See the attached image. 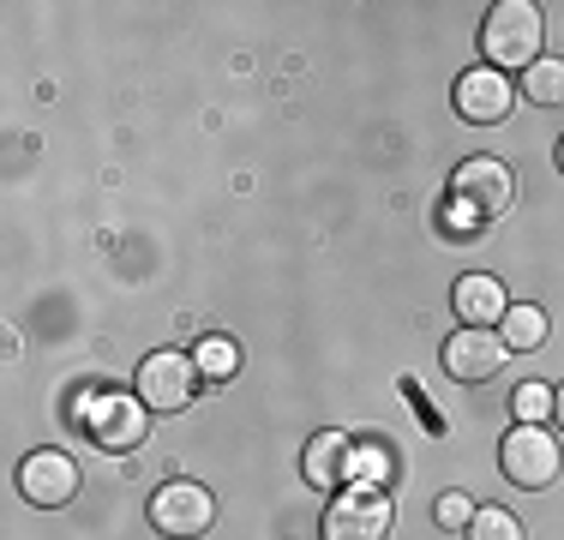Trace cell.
Wrapping results in <instances>:
<instances>
[{"label": "cell", "mask_w": 564, "mask_h": 540, "mask_svg": "<svg viewBox=\"0 0 564 540\" xmlns=\"http://www.w3.org/2000/svg\"><path fill=\"white\" fill-rule=\"evenodd\" d=\"M193 360H198V372H205V378H217V385H223V378L240 372V343H235V336H205V343L193 348Z\"/></svg>", "instance_id": "cell-15"}, {"label": "cell", "mask_w": 564, "mask_h": 540, "mask_svg": "<svg viewBox=\"0 0 564 540\" xmlns=\"http://www.w3.org/2000/svg\"><path fill=\"white\" fill-rule=\"evenodd\" d=\"M198 378H205V372H198L193 355H181V348H156V355L139 360V378H132V390H139L144 409L181 414L186 402L198 397Z\"/></svg>", "instance_id": "cell-4"}, {"label": "cell", "mask_w": 564, "mask_h": 540, "mask_svg": "<svg viewBox=\"0 0 564 540\" xmlns=\"http://www.w3.org/2000/svg\"><path fill=\"white\" fill-rule=\"evenodd\" d=\"M510 402H517V421L522 426H546V421H553V385H534V378H529V385H517V397H510Z\"/></svg>", "instance_id": "cell-18"}, {"label": "cell", "mask_w": 564, "mask_h": 540, "mask_svg": "<svg viewBox=\"0 0 564 540\" xmlns=\"http://www.w3.org/2000/svg\"><path fill=\"white\" fill-rule=\"evenodd\" d=\"M210 522H217V498H210L198 480H163L151 493V529L156 534L198 540V534H210Z\"/></svg>", "instance_id": "cell-5"}, {"label": "cell", "mask_w": 564, "mask_h": 540, "mask_svg": "<svg viewBox=\"0 0 564 540\" xmlns=\"http://www.w3.org/2000/svg\"><path fill=\"white\" fill-rule=\"evenodd\" d=\"M475 510H480V505H475L468 493H438V498H433V522H438L445 534H468Z\"/></svg>", "instance_id": "cell-17"}, {"label": "cell", "mask_w": 564, "mask_h": 540, "mask_svg": "<svg viewBox=\"0 0 564 540\" xmlns=\"http://www.w3.org/2000/svg\"><path fill=\"white\" fill-rule=\"evenodd\" d=\"M499 343L517 348V355H534V348L546 343V313H541V306H529V301H510V313L499 324Z\"/></svg>", "instance_id": "cell-13"}, {"label": "cell", "mask_w": 564, "mask_h": 540, "mask_svg": "<svg viewBox=\"0 0 564 540\" xmlns=\"http://www.w3.org/2000/svg\"><path fill=\"white\" fill-rule=\"evenodd\" d=\"M505 360H510V348L499 343V331H475V324H463V331L445 343V372L456 378V385H487Z\"/></svg>", "instance_id": "cell-7"}, {"label": "cell", "mask_w": 564, "mask_h": 540, "mask_svg": "<svg viewBox=\"0 0 564 540\" xmlns=\"http://www.w3.org/2000/svg\"><path fill=\"white\" fill-rule=\"evenodd\" d=\"M355 439H343V432H313L301 451V475L318 486V493H343L348 475H355Z\"/></svg>", "instance_id": "cell-11"}, {"label": "cell", "mask_w": 564, "mask_h": 540, "mask_svg": "<svg viewBox=\"0 0 564 540\" xmlns=\"http://www.w3.org/2000/svg\"><path fill=\"white\" fill-rule=\"evenodd\" d=\"M522 97L541 108H564V61H534L522 73Z\"/></svg>", "instance_id": "cell-14"}, {"label": "cell", "mask_w": 564, "mask_h": 540, "mask_svg": "<svg viewBox=\"0 0 564 540\" xmlns=\"http://www.w3.org/2000/svg\"><path fill=\"white\" fill-rule=\"evenodd\" d=\"M19 493L31 498V505L55 510V505H66V498L78 493V463L66 451H31L19 463Z\"/></svg>", "instance_id": "cell-8"}, {"label": "cell", "mask_w": 564, "mask_h": 540, "mask_svg": "<svg viewBox=\"0 0 564 540\" xmlns=\"http://www.w3.org/2000/svg\"><path fill=\"white\" fill-rule=\"evenodd\" d=\"M78 421H85V432L102 451H132V444H144V402H132V397H97Z\"/></svg>", "instance_id": "cell-9"}, {"label": "cell", "mask_w": 564, "mask_h": 540, "mask_svg": "<svg viewBox=\"0 0 564 540\" xmlns=\"http://www.w3.org/2000/svg\"><path fill=\"white\" fill-rule=\"evenodd\" d=\"M391 522H397L391 493H384L379 480H367V486H343V493L330 498L318 534L325 540H391Z\"/></svg>", "instance_id": "cell-3"}, {"label": "cell", "mask_w": 564, "mask_h": 540, "mask_svg": "<svg viewBox=\"0 0 564 540\" xmlns=\"http://www.w3.org/2000/svg\"><path fill=\"white\" fill-rule=\"evenodd\" d=\"M451 198L487 223V216L517 205V169H510L505 156H468L463 169L451 174Z\"/></svg>", "instance_id": "cell-6"}, {"label": "cell", "mask_w": 564, "mask_h": 540, "mask_svg": "<svg viewBox=\"0 0 564 540\" xmlns=\"http://www.w3.org/2000/svg\"><path fill=\"white\" fill-rule=\"evenodd\" d=\"M553 421H558V426H564V385H558V390H553Z\"/></svg>", "instance_id": "cell-19"}, {"label": "cell", "mask_w": 564, "mask_h": 540, "mask_svg": "<svg viewBox=\"0 0 564 540\" xmlns=\"http://www.w3.org/2000/svg\"><path fill=\"white\" fill-rule=\"evenodd\" d=\"M553 162H558V174H564V139H558V156H553Z\"/></svg>", "instance_id": "cell-20"}, {"label": "cell", "mask_w": 564, "mask_h": 540, "mask_svg": "<svg viewBox=\"0 0 564 540\" xmlns=\"http://www.w3.org/2000/svg\"><path fill=\"white\" fill-rule=\"evenodd\" d=\"M510 102H517V90H510V78L492 73V66H468V73L456 78V115L475 120V127H492V120H505Z\"/></svg>", "instance_id": "cell-10"}, {"label": "cell", "mask_w": 564, "mask_h": 540, "mask_svg": "<svg viewBox=\"0 0 564 540\" xmlns=\"http://www.w3.org/2000/svg\"><path fill=\"white\" fill-rule=\"evenodd\" d=\"M468 540H529V529H522L505 505H480L475 522H468Z\"/></svg>", "instance_id": "cell-16"}, {"label": "cell", "mask_w": 564, "mask_h": 540, "mask_svg": "<svg viewBox=\"0 0 564 540\" xmlns=\"http://www.w3.org/2000/svg\"><path fill=\"white\" fill-rule=\"evenodd\" d=\"M499 468H505V480L517 486V493H546V486H558V475H564V444L546 426H522L517 421L499 444Z\"/></svg>", "instance_id": "cell-2"}, {"label": "cell", "mask_w": 564, "mask_h": 540, "mask_svg": "<svg viewBox=\"0 0 564 540\" xmlns=\"http://www.w3.org/2000/svg\"><path fill=\"white\" fill-rule=\"evenodd\" d=\"M451 306L463 324H475V331H499L505 313H510V294L499 277H487V270H475V277H463L451 289Z\"/></svg>", "instance_id": "cell-12"}, {"label": "cell", "mask_w": 564, "mask_h": 540, "mask_svg": "<svg viewBox=\"0 0 564 540\" xmlns=\"http://www.w3.org/2000/svg\"><path fill=\"white\" fill-rule=\"evenodd\" d=\"M541 43H546V19L534 0H499L480 24V54L492 61V73H510V66L529 73L541 61Z\"/></svg>", "instance_id": "cell-1"}]
</instances>
